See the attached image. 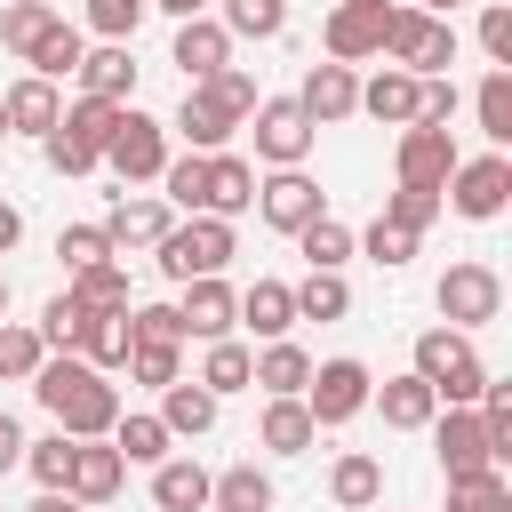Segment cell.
I'll return each mask as SVG.
<instances>
[{"instance_id":"6da1fadb","label":"cell","mask_w":512,"mask_h":512,"mask_svg":"<svg viewBox=\"0 0 512 512\" xmlns=\"http://www.w3.org/2000/svg\"><path fill=\"white\" fill-rule=\"evenodd\" d=\"M32 400L56 416V432H72V440H104L112 424H120V384L112 376H96L88 360H72V352H48L40 368H32Z\"/></svg>"},{"instance_id":"7a4b0ae2","label":"cell","mask_w":512,"mask_h":512,"mask_svg":"<svg viewBox=\"0 0 512 512\" xmlns=\"http://www.w3.org/2000/svg\"><path fill=\"white\" fill-rule=\"evenodd\" d=\"M256 112V80L240 72V64H224V72H208V80H192L184 88V104H176V136H184V152H224L232 136H240V120Z\"/></svg>"},{"instance_id":"3957f363","label":"cell","mask_w":512,"mask_h":512,"mask_svg":"<svg viewBox=\"0 0 512 512\" xmlns=\"http://www.w3.org/2000/svg\"><path fill=\"white\" fill-rule=\"evenodd\" d=\"M416 376L432 384L440 408H472V400L488 392V360H480L472 336H456V328H424V336H416Z\"/></svg>"},{"instance_id":"277c9868","label":"cell","mask_w":512,"mask_h":512,"mask_svg":"<svg viewBox=\"0 0 512 512\" xmlns=\"http://www.w3.org/2000/svg\"><path fill=\"white\" fill-rule=\"evenodd\" d=\"M152 256H160V280H176V288H184V280H216V272L240 256V240H232V224H224V216H184V224H168V232H160V248H152Z\"/></svg>"},{"instance_id":"5b68a950","label":"cell","mask_w":512,"mask_h":512,"mask_svg":"<svg viewBox=\"0 0 512 512\" xmlns=\"http://www.w3.org/2000/svg\"><path fill=\"white\" fill-rule=\"evenodd\" d=\"M384 64H400V72H416V80H440V72L456 64V24H448V16H424V8H392Z\"/></svg>"},{"instance_id":"8992f818","label":"cell","mask_w":512,"mask_h":512,"mask_svg":"<svg viewBox=\"0 0 512 512\" xmlns=\"http://www.w3.org/2000/svg\"><path fill=\"white\" fill-rule=\"evenodd\" d=\"M432 304H440V320H448L456 336H472V328H488V320L504 312V280H496V264L464 256V264H448V272H440Z\"/></svg>"},{"instance_id":"52a82bcc","label":"cell","mask_w":512,"mask_h":512,"mask_svg":"<svg viewBox=\"0 0 512 512\" xmlns=\"http://www.w3.org/2000/svg\"><path fill=\"white\" fill-rule=\"evenodd\" d=\"M368 392H376V376H368V360H320L312 368V384H304V416H312V432H336V424H352L360 408H368Z\"/></svg>"},{"instance_id":"ba28073f","label":"cell","mask_w":512,"mask_h":512,"mask_svg":"<svg viewBox=\"0 0 512 512\" xmlns=\"http://www.w3.org/2000/svg\"><path fill=\"white\" fill-rule=\"evenodd\" d=\"M104 168H112L120 184H160V168H168V120L120 104V128H112V144H104Z\"/></svg>"},{"instance_id":"9c48e42d","label":"cell","mask_w":512,"mask_h":512,"mask_svg":"<svg viewBox=\"0 0 512 512\" xmlns=\"http://www.w3.org/2000/svg\"><path fill=\"white\" fill-rule=\"evenodd\" d=\"M440 208H456V216H472V224L504 216V208H512V160H504V152L456 160V176L440 184Z\"/></svg>"},{"instance_id":"30bf717a","label":"cell","mask_w":512,"mask_h":512,"mask_svg":"<svg viewBox=\"0 0 512 512\" xmlns=\"http://www.w3.org/2000/svg\"><path fill=\"white\" fill-rule=\"evenodd\" d=\"M384 32H392V0H336L320 24V48H328V64H368V56H384Z\"/></svg>"},{"instance_id":"8fae6325","label":"cell","mask_w":512,"mask_h":512,"mask_svg":"<svg viewBox=\"0 0 512 512\" xmlns=\"http://www.w3.org/2000/svg\"><path fill=\"white\" fill-rule=\"evenodd\" d=\"M248 136H256V160H264V168H304V152H312L320 128L296 112V96H256Z\"/></svg>"},{"instance_id":"7c38bea8","label":"cell","mask_w":512,"mask_h":512,"mask_svg":"<svg viewBox=\"0 0 512 512\" xmlns=\"http://www.w3.org/2000/svg\"><path fill=\"white\" fill-rule=\"evenodd\" d=\"M256 216H264L272 232H288V240H296L312 216H328V200H320V184H312L304 168H272V176L256 184Z\"/></svg>"},{"instance_id":"4fadbf2b","label":"cell","mask_w":512,"mask_h":512,"mask_svg":"<svg viewBox=\"0 0 512 512\" xmlns=\"http://www.w3.org/2000/svg\"><path fill=\"white\" fill-rule=\"evenodd\" d=\"M392 176L416 184V192H440V184L456 176V136H448V128H400V144H392Z\"/></svg>"},{"instance_id":"5bb4252c","label":"cell","mask_w":512,"mask_h":512,"mask_svg":"<svg viewBox=\"0 0 512 512\" xmlns=\"http://www.w3.org/2000/svg\"><path fill=\"white\" fill-rule=\"evenodd\" d=\"M424 432H432V448H440V472H448V480L496 472V456H488V432H480V408H448V416H432Z\"/></svg>"},{"instance_id":"9a60e30c","label":"cell","mask_w":512,"mask_h":512,"mask_svg":"<svg viewBox=\"0 0 512 512\" xmlns=\"http://www.w3.org/2000/svg\"><path fill=\"white\" fill-rule=\"evenodd\" d=\"M176 320H184V344H192V336H200V344H224V336L240 328V296L224 288V272H216V280H184Z\"/></svg>"},{"instance_id":"2e32d148","label":"cell","mask_w":512,"mask_h":512,"mask_svg":"<svg viewBox=\"0 0 512 512\" xmlns=\"http://www.w3.org/2000/svg\"><path fill=\"white\" fill-rule=\"evenodd\" d=\"M296 112H304L312 128L352 120V112H360V80H352V64H312V72H304V88H296Z\"/></svg>"},{"instance_id":"e0dca14e","label":"cell","mask_w":512,"mask_h":512,"mask_svg":"<svg viewBox=\"0 0 512 512\" xmlns=\"http://www.w3.org/2000/svg\"><path fill=\"white\" fill-rule=\"evenodd\" d=\"M168 64H184V88H192V80H208V72H224V64H232V32H224L216 16H184V24H176Z\"/></svg>"},{"instance_id":"ac0fdd59","label":"cell","mask_w":512,"mask_h":512,"mask_svg":"<svg viewBox=\"0 0 512 512\" xmlns=\"http://www.w3.org/2000/svg\"><path fill=\"white\" fill-rule=\"evenodd\" d=\"M112 128H120V104H104V96H72L64 112H56V136L88 160V168H104V144H112Z\"/></svg>"},{"instance_id":"d6986e66","label":"cell","mask_w":512,"mask_h":512,"mask_svg":"<svg viewBox=\"0 0 512 512\" xmlns=\"http://www.w3.org/2000/svg\"><path fill=\"white\" fill-rule=\"evenodd\" d=\"M304 384H312V352L304 344H264L256 352V368H248V392H264V400H304Z\"/></svg>"},{"instance_id":"ffe728a7","label":"cell","mask_w":512,"mask_h":512,"mask_svg":"<svg viewBox=\"0 0 512 512\" xmlns=\"http://www.w3.org/2000/svg\"><path fill=\"white\" fill-rule=\"evenodd\" d=\"M368 408H376L392 432H424V424L440 416V400H432V384H424L416 368H408V376H384V384L368 392Z\"/></svg>"},{"instance_id":"44dd1931","label":"cell","mask_w":512,"mask_h":512,"mask_svg":"<svg viewBox=\"0 0 512 512\" xmlns=\"http://www.w3.org/2000/svg\"><path fill=\"white\" fill-rule=\"evenodd\" d=\"M120 480H128L120 448H112V440H80V448H72V480H64V496H80V504H112Z\"/></svg>"},{"instance_id":"7402d4cb","label":"cell","mask_w":512,"mask_h":512,"mask_svg":"<svg viewBox=\"0 0 512 512\" xmlns=\"http://www.w3.org/2000/svg\"><path fill=\"white\" fill-rule=\"evenodd\" d=\"M72 80H80V96L128 104V96H136V56H128L120 40H104V48H88V56H80V72H72Z\"/></svg>"},{"instance_id":"603a6c76","label":"cell","mask_w":512,"mask_h":512,"mask_svg":"<svg viewBox=\"0 0 512 512\" xmlns=\"http://www.w3.org/2000/svg\"><path fill=\"white\" fill-rule=\"evenodd\" d=\"M168 224H176V208L152 200V192H136V200H120V208L104 216V240H112V248H160Z\"/></svg>"},{"instance_id":"cb8c5ba5","label":"cell","mask_w":512,"mask_h":512,"mask_svg":"<svg viewBox=\"0 0 512 512\" xmlns=\"http://www.w3.org/2000/svg\"><path fill=\"white\" fill-rule=\"evenodd\" d=\"M152 416L168 424V440H200V432H216V392H200L192 376H176V384H160Z\"/></svg>"},{"instance_id":"d4e9b609","label":"cell","mask_w":512,"mask_h":512,"mask_svg":"<svg viewBox=\"0 0 512 512\" xmlns=\"http://www.w3.org/2000/svg\"><path fill=\"white\" fill-rule=\"evenodd\" d=\"M376 496H384V464H376L368 448H344V456L328 464V504H336V512H368Z\"/></svg>"},{"instance_id":"484cf974","label":"cell","mask_w":512,"mask_h":512,"mask_svg":"<svg viewBox=\"0 0 512 512\" xmlns=\"http://www.w3.org/2000/svg\"><path fill=\"white\" fill-rule=\"evenodd\" d=\"M416 88H424L416 72L384 64L376 80H360V112H368V120H384V128H408V120H416Z\"/></svg>"},{"instance_id":"4316f807","label":"cell","mask_w":512,"mask_h":512,"mask_svg":"<svg viewBox=\"0 0 512 512\" xmlns=\"http://www.w3.org/2000/svg\"><path fill=\"white\" fill-rule=\"evenodd\" d=\"M256 208V168L240 152H208V216H248Z\"/></svg>"},{"instance_id":"83f0119b","label":"cell","mask_w":512,"mask_h":512,"mask_svg":"<svg viewBox=\"0 0 512 512\" xmlns=\"http://www.w3.org/2000/svg\"><path fill=\"white\" fill-rule=\"evenodd\" d=\"M72 360H88L96 376H112V368L128 360V312H80V344H72Z\"/></svg>"},{"instance_id":"f1b7e54d","label":"cell","mask_w":512,"mask_h":512,"mask_svg":"<svg viewBox=\"0 0 512 512\" xmlns=\"http://www.w3.org/2000/svg\"><path fill=\"white\" fill-rule=\"evenodd\" d=\"M152 504L160 512H208V464H192V456L152 464Z\"/></svg>"},{"instance_id":"f546056e","label":"cell","mask_w":512,"mask_h":512,"mask_svg":"<svg viewBox=\"0 0 512 512\" xmlns=\"http://www.w3.org/2000/svg\"><path fill=\"white\" fill-rule=\"evenodd\" d=\"M0 112H8V136H48L64 104H56V88H48V80H32V72H24V80L0 96Z\"/></svg>"},{"instance_id":"4dcf8cb0","label":"cell","mask_w":512,"mask_h":512,"mask_svg":"<svg viewBox=\"0 0 512 512\" xmlns=\"http://www.w3.org/2000/svg\"><path fill=\"white\" fill-rule=\"evenodd\" d=\"M240 320H248L264 344H280V336L296 328V296H288V280H256V288H240Z\"/></svg>"},{"instance_id":"1f68e13d","label":"cell","mask_w":512,"mask_h":512,"mask_svg":"<svg viewBox=\"0 0 512 512\" xmlns=\"http://www.w3.org/2000/svg\"><path fill=\"white\" fill-rule=\"evenodd\" d=\"M320 432H312V416H304V400H264V416H256V448H272V456H304Z\"/></svg>"},{"instance_id":"d6a6232c","label":"cell","mask_w":512,"mask_h":512,"mask_svg":"<svg viewBox=\"0 0 512 512\" xmlns=\"http://www.w3.org/2000/svg\"><path fill=\"white\" fill-rule=\"evenodd\" d=\"M208 512H272V472H256V464L208 472Z\"/></svg>"},{"instance_id":"836d02e7","label":"cell","mask_w":512,"mask_h":512,"mask_svg":"<svg viewBox=\"0 0 512 512\" xmlns=\"http://www.w3.org/2000/svg\"><path fill=\"white\" fill-rule=\"evenodd\" d=\"M104 440L120 448V464H168V424H160L152 408H136V416H120V424H112Z\"/></svg>"},{"instance_id":"e575fe53","label":"cell","mask_w":512,"mask_h":512,"mask_svg":"<svg viewBox=\"0 0 512 512\" xmlns=\"http://www.w3.org/2000/svg\"><path fill=\"white\" fill-rule=\"evenodd\" d=\"M80 56H88V40H80V32H72V24L56 16V24L40 32V48H32L24 64H32V80H48V88H56L64 72H80Z\"/></svg>"},{"instance_id":"d590c367","label":"cell","mask_w":512,"mask_h":512,"mask_svg":"<svg viewBox=\"0 0 512 512\" xmlns=\"http://www.w3.org/2000/svg\"><path fill=\"white\" fill-rule=\"evenodd\" d=\"M160 200L184 208V216H208V152H184L160 168Z\"/></svg>"},{"instance_id":"8d00e7d4","label":"cell","mask_w":512,"mask_h":512,"mask_svg":"<svg viewBox=\"0 0 512 512\" xmlns=\"http://www.w3.org/2000/svg\"><path fill=\"white\" fill-rule=\"evenodd\" d=\"M296 256H304L312 272H344V264H352V224H336V216H312V224L296 232Z\"/></svg>"},{"instance_id":"74e56055","label":"cell","mask_w":512,"mask_h":512,"mask_svg":"<svg viewBox=\"0 0 512 512\" xmlns=\"http://www.w3.org/2000/svg\"><path fill=\"white\" fill-rule=\"evenodd\" d=\"M64 296H72L80 312H128V272H120V264H88V272L64 280Z\"/></svg>"},{"instance_id":"f35d334b","label":"cell","mask_w":512,"mask_h":512,"mask_svg":"<svg viewBox=\"0 0 512 512\" xmlns=\"http://www.w3.org/2000/svg\"><path fill=\"white\" fill-rule=\"evenodd\" d=\"M248 368H256V352H248L240 336H224V344H208V360H200V376H192V384L224 400V392H248Z\"/></svg>"},{"instance_id":"ab89813d","label":"cell","mask_w":512,"mask_h":512,"mask_svg":"<svg viewBox=\"0 0 512 512\" xmlns=\"http://www.w3.org/2000/svg\"><path fill=\"white\" fill-rule=\"evenodd\" d=\"M288 296H296V320H344V312H352V288H344V272H304Z\"/></svg>"},{"instance_id":"60d3db41","label":"cell","mask_w":512,"mask_h":512,"mask_svg":"<svg viewBox=\"0 0 512 512\" xmlns=\"http://www.w3.org/2000/svg\"><path fill=\"white\" fill-rule=\"evenodd\" d=\"M232 40H280L288 32V0H224V16H216Z\"/></svg>"},{"instance_id":"b9f144b4","label":"cell","mask_w":512,"mask_h":512,"mask_svg":"<svg viewBox=\"0 0 512 512\" xmlns=\"http://www.w3.org/2000/svg\"><path fill=\"white\" fill-rule=\"evenodd\" d=\"M472 112H480V136L504 152V144H512V72H496V64H488V80H480Z\"/></svg>"},{"instance_id":"7bdbcfd3","label":"cell","mask_w":512,"mask_h":512,"mask_svg":"<svg viewBox=\"0 0 512 512\" xmlns=\"http://www.w3.org/2000/svg\"><path fill=\"white\" fill-rule=\"evenodd\" d=\"M48 24H56V8H48V0H8V8H0V48H16V56H32Z\"/></svg>"},{"instance_id":"ee69618b","label":"cell","mask_w":512,"mask_h":512,"mask_svg":"<svg viewBox=\"0 0 512 512\" xmlns=\"http://www.w3.org/2000/svg\"><path fill=\"white\" fill-rule=\"evenodd\" d=\"M72 448H80L72 432H40V440H24V472H32L40 488H64V480H72Z\"/></svg>"},{"instance_id":"f6af8a7d","label":"cell","mask_w":512,"mask_h":512,"mask_svg":"<svg viewBox=\"0 0 512 512\" xmlns=\"http://www.w3.org/2000/svg\"><path fill=\"white\" fill-rule=\"evenodd\" d=\"M48 360V344L24 320H0V384H32V368Z\"/></svg>"},{"instance_id":"bcb514c9","label":"cell","mask_w":512,"mask_h":512,"mask_svg":"<svg viewBox=\"0 0 512 512\" xmlns=\"http://www.w3.org/2000/svg\"><path fill=\"white\" fill-rule=\"evenodd\" d=\"M448 512H512V480H504V472L448 480Z\"/></svg>"},{"instance_id":"7dc6e473","label":"cell","mask_w":512,"mask_h":512,"mask_svg":"<svg viewBox=\"0 0 512 512\" xmlns=\"http://www.w3.org/2000/svg\"><path fill=\"white\" fill-rule=\"evenodd\" d=\"M56 256H64V280H72L88 264H112V240H104V224H64L56 232Z\"/></svg>"},{"instance_id":"c3c4849f","label":"cell","mask_w":512,"mask_h":512,"mask_svg":"<svg viewBox=\"0 0 512 512\" xmlns=\"http://www.w3.org/2000/svg\"><path fill=\"white\" fill-rule=\"evenodd\" d=\"M120 368H128L136 384H152V392H160V384H176V376H184V344H128V360H120Z\"/></svg>"},{"instance_id":"681fc988","label":"cell","mask_w":512,"mask_h":512,"mask_svg":"<svg viewBox=\"0 0 512 512\" xmlns=\"http://www.w3.org/2000/svg\"><path fill=\"white\" fill-rule=\"evenodd\" d=\"M432 216H440V192H416V184H392V192H384V224H400V232L424 240Z\"/></svg>"},{"instance_id":"f907efd6","label":"cell","mask_w":512,"mask_h":512,"mask_svg":"<svg viewBox=\"0 0 512 512\" xmlns=\"http://www.w3.org/2000/svg\"><path fill=\"white\" fill-rule=\"evenodd\" d=\"M152 16V0H88V32H104V40H136V24Z\"/></svg>"},{"instance_id":"816d5d0a","label":"cell","mask_w":512,"mask_h":512,"mask_svg":"<svg viewBox=\"0 0 512 512\" xmlns=\"http://www.w3.org/2000/svg\"><path fill=\"white\" fill-rule=\"evenodd\" d=\"M32 336H40L48 352H72V344H80V304H72V296H48L40 320H32Z\"/></svg>"},{"instance_id":"f5cc1de1","label":"cell","mask_w":512,"mask_h":512,"mask_svg":"<svg viewBox=\"0 0 512 512\" xmlns=\"http://www.w3.org/2000/svg\"><path fill=\"white\" fill-rule=\"evenodd\" d=\"M128 344H184L176 304H128Z\"/></svg>"},{"instance_id":"db71d44e","label":"cell","mask_w":512,"mask_h":512,"mask_svg":"<svg viewBox=\"0 0 512 512\" xmlns=\"http://www.w3.org/2000/svg\"><path fill=\"white\" fill-rule=\"evenodd\" d=\"M352 248H368V256H376L384 272H400V264L416 256V232H400V224H384V216H376V224H368V232H360Z\"/></svg>"},{"instance_id":"11a10c76","label":"cell","mask_w":512,"mask_h":512,"mask_svg":"<svg viewBox=\"0 0 512 512\" xmlns=\"http://www.w3.org/2000/svg\"><path fill=\"white\" fill-rule=\"evenodd\" d=\"M480 48H488V64H496V72H512V8H504V0H488V8H480Z\"/></svg>"},{"instance_id":"9f6ffc18","label":"cell","mask_w":512,"mask_h":512,"mask_svg":"<svg viewBox=\"0 0 512 512\" xmlns=\"http://www.w3.org/2000/svg\"><path fill=\"white\" fill-rule=\"evenodd\" d=\"M16 464H24V424H16L8 408H0V480H8Z\"/></svg>"},{"instance_id":"6f0895ef","label":"cell","mask_w":512,"mask_h":512,"mask_svg":"<svg viewBox=\"0 0 512 512\" xmlns=\"http://www.w3.org/2000/svg\"><path fill=\"white\" fill-rule=\"evenodd\" d=\"M24 512H88V504H80V496H64V488H40Z\"/></svg>"},{"instance_id":"680465c9","label":"cell","mask_w":512,"mask_h":512,"mask_svg":"<svg viewBox=\"0 0 512 512\" xmlns=\"http://www.w3.org/2000/svg\"><path fill=\"white\" fill-rule=\"evenodd\" d=\"M24 240V216H16V200H0V256Z\"/></svg>"},{"instance_id":"91938a15","label":"cell","mask_w":512,"mask_h":512,"mask_svg":"<svg viewBox=\"0 0 512 512\" xmlns=\"http://www.w3.org/2000/svg\"><path fill=\"white\" fill-rule=\"evenodd\" d=\"M152 8H168L176 24H184V16H208V0H152Z\"/></svg>"},{"instance_id":"94428289","label":"cell","mask_w":512,"mask_h":512,"mask_svg":"<svg viewBox=\"0 0 512 512\" xmlns=\"http://www.w3.org/2000/svg\"><path fill=\"white\" fill-rule=\"evenodd\" d=\"M416 8H424V16H448V8H456V0H416Z\"/></svg>"},{"instance_id":"6125c7cd","label":"cell","mask_w":512,"mask_h":512,"mask_svg":"<svg viewBox=\"0 0 512 512\" xmlns=\"http://www.w3.org/2000/svg\"><path fill=\"white\" fill-rule=\"evenodd\" d=\"M0 320H8V272H0Z\"/></svg>"},{"instance_id":"be15d7a7","label":"cell","mask_w":512,"mask_h":512,"mask_svg":"<svg viewBox=\"0 0 512 512\" xmlns=\"http://www.w3.org/2000/svg\"><path fill=\"white\" fill-rule=\"evenodd\" d=\"M0 144H8V112H0Z\"/></svg>"},{"instance_id":"e7e4bbea","label":"cell","mask_w":512,"mask_h":512,"mask_svg":"<svg viewBox=\"0 0 512 512\" xmlns=\"http://www.w3.org/2000/svg\"><path fill=\"white\" fill-rule=\"evenodd\" d=\"M368 512H376V504H368Z\"/></svg>"}]
</instances>
